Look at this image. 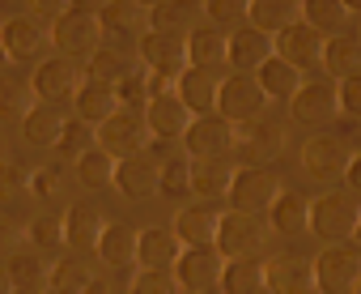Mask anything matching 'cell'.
I'll return each mask as SVG.
<instances>
[{"label": "cell", "mask_w": 361, "mask_h": 294, "mask_svg": "<svg viewBox=\"0 0 361 294\" xmlns=\"http://www.w3.org/2000/svg\"><path fill=\"white\" fill-rule=\"evenodd\" d=\"M268 239H272V226H268L264 213L221 209L213 247H217L226 260H243V256H264V252H268Z\"/></svg>", "instance_id": "1"}, {"label": "cell", "mask_w": 361, "mask_h": 294, "mask_svg": "<svg viewBox=\"0 0 361 294\" xmlns=\"http://www.w3.org/2000/svg\"><path fill=\"white\" fill-rule=\"evenodd\" d=\"M357 213H361V201L353 192H319V196H310L306 230L319 243H344V239H353Z\"/></svg>", "instance_id": "2"}, {"label": "cell", "mask_w": 361, "mask_h": 294, "mask_svg": "<svg viewBox=\"0 0 361 294\" xmlns=\"http://www.w3.org/2000/svg\"><path fill=\"white\" fill-rule=\"evenodd\" d=\"M310 269H314V294H353V286L361 281V247L353 239L323 243Z\"/></svg>", "instance_id": "3"}, {"label": "cell", "mask_w": 361, "mask_h": 294, "mask_svg": "<svg viewBox=\"0 0 361 294\" xmlns=\"http://www.w3.org/2000/svg\"><path fill=\"white\" fill-rule=\"evenodd\" d=\"M281 188H285V180L276 175V167L247 163V167H234L226 201H230V209H243V213H268V205L276 201Z\"/></svg>", "instance_id": "4"}, {"label": "cell", "mask_w": 361, "mask_h": 294, "mask_svg": "<svg viewBox=\"0 0 361 294\" xmlns=\"http://www.w3.org/2000/svg\"><path fill=\"white\" fill-rule=\"evenodd\" d=\"M94 145L106 150L111 158H128V154H140L149 145V124H145V111H132V107H115L98 128H94Z\"/></svg>", "instance_id": "5"}, {"label": "cell", "mask_w": 361, "mask_h": 294, "mask_svg": "<svg viewBox=\"0 0 361 294\" xmlns=\"http://www.w3.org/2000/svg\"><path fill=\"white\" fill-rule=\"evenodd\" d=\"M289 115L293 124H306V128H327L340 119V102H336V81L331 77H302V86L293 90L289 98Z\"/></svg>", "instance_id": "6"}, {"label": "cell", "mask_w": 361, "mask_h": 294, "mask_svg": "<svg viewBox=\"0 0 361 294\" xmlns=\"http://www.w3.org/2000/svg\"><path fill=\"white\" fill-rule=\"evenodd\" d=\"M348 158H353L348 136L327 132V128H323V132H310V136L298 145V163H302V171L314 175V180H336V175H344Z\"/></svg>", "instance_id": "7"}, {"label": "cell", "mask_w": 361, "mask_h": 294, "mask_svg": "<svg viewBox=\"0 0 361 294\" xmlns=\"http://www.w3.org/2000/svg\"><path fill=\"white\" fill-rule=\"evenodd\" d=\"M183 154L188 158H230L234 154V124L217 111L209 115H192L188 132H183Z\"/></svg>", "instance_id": "8"}, {"label": "cell", "mask_w": 361, "mask_h": 294, "mask_svg": "<svg viewBox=\"0 0 361 294\" xmlns=\"http://www.w3.org/2000/svg\"><path fill=\"white\" fill-rule=\"evenodd\" d=\"M268 111V98L255 81V73H226L217 86V115H226L230 124H247L255 115Z\"/></svg>", "instance_id": "9"}, {"label": "cell", "mask_w": 361, "mask_h": 294, "mask_svg": "<svg viewBox=\"0 0 361 294\" xmlns=\"http://www.w3.org/2000/svg\"><path fill=\"white\" fill-rule=\"evenodd\" d=\"M98 26H102V43L106 47H123L136 52L140 35H145V9L136 0H102L98 5Z\"/></svg>", "instance_id": "10"}, {"label": "cell", "mask_w": 361, "mask_h": 294, "mask_svg": "<svg viewBox=\"0 0 361 294\" xmlns=\"http://www.w3.org/2000/svg\"><path fill=\"white\" fill-rule=\"evenodd\" d=\"M81 77H85L81 64L68 60V56H47V60H39V69H35V77H30L35 102H60V107L73 102Z\"/></svg>", "instance_id": "11"}, {"label": "cell", "mask_w": 361, "mask_h": 294, "mask_svg": "<svg viewBox=\"0 0 361 294\" xmlns=\"http://www.w3.org/2000/svg\"><path fill=\"white\" fill-rule=\"evenodd\" d=\"M47 39L56 43L60 56H68V60H90V56L98 52V43H102V26H98L94 13H64V18L51 22V35H47Z\"/></svg>", "instance_id": "12"}, {"label": "cell", "mask_w": 361, "mask_h": 294, "mask_svg": "<svg viewBox=\"0 0 361 294\" xmlns=\"http://www.w3.org/2000/svg\"><path fill=\"white\" fill-rule=\"evenodd\" d=\"M289 145V124L272 119L268 111L247 119V124H234V150H243L247 158H276L281 150Z\"/></svg>", "instance_id": "13"}, {"label": "cell", "mask_w": 361, "mask_h": 294, "mask_svg": "<svg viewBox=\"0 0 361 294\" xmlns=\"http://www.w3.org/2000/svg\"><path fill=\"white\" fill-rule=\"evenodd\" d=\"M136 60H140V69H149V73L178 77V73L188 69V39H183V35L145 30L140 43H136Z\"/></svg>", "instance_id": "14"}, {"label": "cell", "mask_w": 361, "mask_h": 294, "mask_svg": "<svg viewBox=\"0 0 361 294\" xmlns=\"http://www.w3.org/2000/svg\"><path fill=\"white\" fill-rule=\"evenodd\" d=\"M221 264H226V256L209 243V247H183L170 273H174L178 286H183V294H200V290H213L217 286Z\"/></svg>", "instance_id": "15"}, {"label": "cell", "mask_w": 361, "mask_h": 294, "mask_svg": "<svg viewBox=\"0 0 361 294\" xmlns=\"http://www.w3.org/2000/svg\"><path fill=\"white\" fill-rule=\"evenodd\" d=\"M264 290L272 294H314V269L298 252H276L264 260Z\"/></svg>", "instance_id": "16"}, {"label": "cell", "mask_w": 361, "mask_h": 294, "mask_svg": "<svg viewBox=\"0 0 361 294\" xmlns=\"http://www.w3.org/2000/svg\"><path fill=\"white\" fill-rule=\"evenodd\" d=\"M268 56H272V35H264L247 22L226 30V69L230 73H255Z\"/></svg>", "instance_id": "17"}, {"label": "cell", "mask_w": 361, "mask_h": 294, "mask_svg": "<svg viewBox=\"0 0 361 294\" xmlns=\"http://www.w3.org/2000/svg\"><path fill=\"white\" fill-rule=\"evenodd\" d=\"M102 226H106V213H102L94 201H68V209H64V218H60L64 247H73V252H94Z\"/></svg>", "instance_id": "18"}, {"label": "cell", "mask_w": 361, "mask_h": 294, "mask_svg": "<svg viewBox=\"0 0 361 294\" xmlns=\"http://www.w3.org/2000/svg\"><path fill=\"white\" fill-rule=\"evenodd\" d=\"M319 52H323V35L310 30L306 22H289L285 30L272 35V56H281V60L293 64V69H310V64H319Z\"/></svg>", "instance_id": "19"}, {"label": "cell", "mask_w": 361, "mask_h": 294, "mask_svg": "<svg viewBox=\"0 0 361 294\" xmlns=\"http://www.w3.org/2000/svg\"><path fill=\"white\" fill-rule=\"evenodd\" d=\"M0 47L9 52V60H13V64L39 60V56H43V47H47V26H43V22H35L30 13L9 18L5 26H0Z\"/></svg>", "instance_id": "20"}, {"label": "cell", "mask_w": 361, "mask_h": 294, "mask_svg": "<svg viewBox=\"0 0 361 294\" xmlns=\"http://www.w3.org/2000/svg\"><path fill=\"white\" fill-rule=\"evenodd\" d=\"M145 124H149V136L153 141H183L188 124H192V111L178 102V94H157L145 102Z\"/></svg>", "instance_id": "21"}, {"label": "cell", "mask_w": 361, "mask_h": 294, "mask_svg": "<svg viewBox=\"0 0 361 294\" xmlns=\"http://www.w3.org/2000/svg\"><path fill=\"white\" fill-rule=\"evenodd\" d=\"M196 26H204V9L200 0H161L145 13V30H161V35H192Z\"/></svg>", "instance_id": "22"}, {"label": "cell", "mask_w": 361, "mask_h": 294, "mask_svg": "<svg viewBox=\"0 0 361 294\" xmlns=\"http://www.w3.org/2000/svg\"><path fill=\"white\" fill-rule=\"evenodd\" d=\"M217 222H221V209L209 205V201H196V205H183L174 218V239L183 247H209L217 239Z\"/></svg>", "instance_id": "23"}, {"label": "cell", "mask_w": 361, "mask_h": 294, "mask_svg": "<svg viewBox=\"0 0 361 294\" xmlns=\"http://www.w3.org/2000/svg\"><path fill=\"white\" fill-rule=\"evenodd\" d=\"M111 184L128 196V201H145L157 192V163L140 150V154H128V158H115V175Z\"/></svg>", "instance_id": "24"}, {"label": "cell", "mask_w": 361, "mask_h": 294, "mask_svg": "<svg viewBox=\"0 0 361 294\" xmlns=\"http://www.w3.org/2000/svg\"><path fill=\"white\" fill-rule=\"evenodd\" d=\"M217 86H221L217 73H204V69H192V64L174 77V94H178V102H183L192 115L217 111Z\"/></svg>", "instance_id": "25"}, {"label": "cell", "mask_w": 361, "mask_h": 294, "mask_svg": "<svg viewBox=\"0 0 361 294\" xmlns=\"http://www.w3.org/2000/svg\"><path fill=\"white\" fill-rule=\"evenodd\" d=\"M319 69L331 77V81H344L353 73H361V39L340 30V35H327L323 39V52H319Z\"/></svg>", "instance_id": "26"}, {"label": "cell", "mask_w": 361, "mask_h": 294, "mask_svg": "<svg viewBox=\"0 0 361 294\" xmlns=\"http://www.w3.org/2000/svg\"><path fill=\"white\" fill-rule=\"evenodd\" d=\"M183 243L174 239V230L166 226H145L136 230V269H174Z\"/></svg>", "instance_id": "27"}, {"label": "cell", "mask_w": 361, "mask_h": 294, "mask_svg": "<svg viewBox=\"0 0 361 294\" xmlns=\"http://www.w3.org/2000/svg\"><path fill=\"white\" fill-rule=\"evenodd\" d=\"M64 124H68V107H60V102H35L22 115V132H26L30 145H39V150H51L60 141V132H64Z\"/></svg>", "instance_id": "28"}, {"label": "cell", "mask_w": 361, "mask_h": 294, "mask_svg": "<svg viewBox=\"0 0 361 294\" xmlns=\"http://www.w3.org/2000/svg\"><path fill=\"white\" fill-rule=\"evenodd\" d=\"M115 107H119V102H115V86L94 81V77H81V86H77V94H73V119L98 128Z\"/></svg>", "instance_id": "29"}, {"label": "cell", "mask_w": 361, "mask_h": 294, "mask_svg": "<svg viewBox=\"0 0 361 294\" xmlns=\"http://www.w3.org/2000/svg\"><path fill=\"white\" fill-rule=\"evenodd\" d=\"M306 218H310V196H302V192L281 188L276 201L268 205V226H272V235H285V239L306 235Z\"/></svg>", "instance_id": "30"}, {"label": "cell", "mask_w": 361, "mask_h": 294, "mask_svg": "<svg viewBox=\"0 0 361 294\" xmlns=\"http://www.w3.org/2000/svg\"><path fill=\"white\" fill-rule=\"evenodd\" d=\"M188 64L221 77V69H226V30H217V26H196V30L188 35Z\"/></svg>", "instance_id": "31"}, {"label": "cell", "mask_w": 361, "mask_h": 294, "mask_svg": "<svg viewBox=\"0 0 361 294\" xmlns=\"http://www.w3.org/2000/svg\"><path fill=\"white\" fill-rule=\"evenodd\" d=\"M230 180H234V163L226 158H192V196L200 201H221L230 192Z\"/></svg>", "instance_id": "32"}, {"label": "cell", "mask_w": 361, "mask_h": 294, "mask_svg": "<svg viewBox=\"0 0 361 294\" xmlns=\"http://www.w3.org/2000/svg\"><path fill=\"white\" fill-rule=\"evenodd\" d=\"M255 81H259V90H264V98H268V102H289V98H293V90L302 86V69L285 64L281 56H268V60L255 69Z\"/></svg>", "instance_id": "33"}, {"label": "cell", "mask_w": 361, "mask_h": 294, "mask_svg": "<svg viewBox=\"0 0 361 294\" xmlns=\"http://www.w3.org/2000/svg\"><path fill=\"white\" fill-rule=\"evenodd\" d=\"M73 163H64V158H51V163H43V167H35L30 171V196H39V201H68V192H73Z\"/></svg>", "instance_id": "34"}, {"label": "cell", "mask_w": 361, "mask_h": 294, "mask_svg": "<svg viewBox=\"0 0 361 294\" xmlns=\"http://www.w3.org/2000/svg\"><path fill=\"white\" fill-rule=\"evenodd\" d=\"M221 294H264V256H243V260H226L221 277H217Z\"/></svg>", "instance_id": "35"}, {"label": "cell", "mask_w": 361, "mask_h": 294, "mask_svg": "<svg viewBox=\"0 0 361 294\" xmlns=\"http://www.w3.org/2000/svg\"><path fill=\"white\" fill-rule=\"evenodd\" d=\"M98 260L111 264V269H123V264H136V230L123 226V222H106L98 243H94Z\"/></svg>", "instance_id": "36"}, {"label": "cell", "mask_w": 361, "mask_h": 294, "mask_svg": "<svg viewBox=\"0 0 361 294\" xmlns=\"http://www.w3.org/2000/svg\"><path fill=\"white\" fill-rule=\"evenodd\" d=\"M5 273H9V286L13 294H39L47 286V260L39 252H18L5 260Z\"/></svg>", "instance_id": "37"}, {"label": "cell", "mask_w": 361, "mask_h": 294, "mask_svg": "<svg viewBox=\"0 0 361 294\" xmlns=\"http://www.w3.org/2000/svg\"><path fill=\"white\" fill-rule=\"evenodd\" d=\"M298 22H306L310 30H319L327 39V35H340L344 30L348 9L340 5V0H298Z\"/></svg>", "instance_id": "38"}, {"label": "cell", "mask_w": 361, "mask_h": 294, "mask_svg": "<svg viewBox=\"0 0 361 294\" xmlns=\"http://www.w3.org/2000/svg\"><path fill=\"white\" fill-rule=\"evenodd\" d=\"M140 60H136V52H123V47H106V43H98V52L85 60V77H94V81H106V86H115L128 69H136Z\"/></svg>", "instance_id": "39"}, {"label": "cell", "mask_w": 361, "mask_h": 294, "mask_svg": "<svg viewBox=\"0 0 361 294\" xmlns=\"http://www.w3.org/2000/svg\"><path fill=\"white\" fill-rule=\"evenodd\" d=\"M35 107V90H30V81L22 77V73H0V119L5 124H22V115Z\"/></svg>", "instance_id": "40"}, {"label": "cell", "mask_w": 361, "mask_h": 294, "mask_svg": "<svg viewBox=\"0 0 361 294\" xmlns=\"http://www.w3.org/2000/svg\"><path fill=\"white\" fill-rule=\"evenodd\" d=\"M289 22H298V0H251V9H247V26L264 35H276Z\"/></svg>", "instance_id": "41"}, {"label": "cell", "mask_w": 361, "mask_h": 294, "mask_svg": "<svg viewBox=\"0 0 361 294\" xmlns=\"http://www.w3.org/2000/svg\"><path fill=\"white\" fill-rule=\"evenodd\" d=\"M94 281H98V273H94L90 260H56L47 269V286L60 290V294H85Z\"/></svg>", "instance_id": "42"}, {"label": "cell", "mask_w": 361, "mask_h": 294, "mask_svg": "<svg viewBox=\"0 0 361 294\" xmlns=\"http://www.w3.org/2000/svg\"><path fill=\"white\" fill-rule=\"evenodd\" d=\"M157 192L166 201H188L192 196V158L174 154L166 163H157Z\"/></svg>", "instance_id": "43"}, {"label": "cell", "mask_w": 361, "mask_h": 294, "mask_svg": "<svg viewBox=\"0 0 361 294\" xmlns=\"http://www.w3.org/2000/svg\"><path fill=\"white\" fill-rule=\"evenodd\" d=\"M73 175H77L85 188H106L111 175H115V158L94 145V150H85L81 158H73Z\"/></svg>", "instance_id": "44"}, {"label": "cell", "mask_w": 361, "mask_h": 294, "mask_svg": "<svg viewBox=\"0 0 361 294\" xmlns=\"http://www.w3.org/2000/svg\"><path fill=\"white\" fill-rule=\"evenodd\" d=\"M200 9H204L209 26H217V30H234V26L247 22L251 0H200Z\"/></svg>", "instance_id": "45"}, {"label": "cell", "mask_w": 361, "mask_h": 294, "mask_svg": "<svg viewBox=\"0 0 361 294\" xmlns=\"http://www.w3.org/2000/svg\"><path fill=\"white\" fill-rule=\"evenodd\" d=\"M26 243L39 252V256H56L64 247V230H60V218H35L26 226Z\"/></svg>", "instance_id": "46"}, {"label": "cell", "mask_w": 361, "mask_h": 294, "mask_svg": "<svg viewBox=\"0 0 361 294\" xmlns=\"http://www.w3.org/2000/svg\"><path fill=\"white\" fill-rule=\"evenodd\" d=\"M128 294H183V286L174 281L170 269H136Z\"/></svg>", "instance_id": "47"}, {"label": "cell", "mask_w": 361, "mask_h": 294, "mask_svg": "<svg viewBox=\"0 0 361 294\" xmlns=\"http://www.w3.org/2000/svg\"><path fill=\"white\" fill-rule=\"evenodd\" d=\"M115 102H119V107H132V111H145L149 90H145V69H140V64L128 69V73L115 81Z\"/></svg>", "instance_id": "48"}, {"label": "cell", "mask_w": 361, "mask_h": 294, "mask_svg": "<svg viewBox=\"0 0 361 294\" xmlns=\"http://www.w3.org/2000/svg\"><path fill=\"white\" fill-rule=\"evenodd\" d=\"M56 150H64L68 158H81L85 150H94V128L68 115V124H64V132H60V141H56Z\"/></svg>", "instance_id": "49"}, {"label": "cell", "mask_w": 361, "mask_h": 294, "mask_svg": "<svg viewBox=\"0 0 361 294\" xmlns=\"http://www.w3.org/2000/svg\"><path fill=\"white\" fill-rule=\"evenodd\" d=\"M336 102H340V115H344L348 124L361 128V73L336 81Z\"/></svg>", "instance_id": "50"}, {"label": "cell", "mask_w": 361, "mask_h": 294, "mask_svg": "<svg viewBox=\"0 0 361 294\" xmlns=\"http://www.w3.org/2000/svg\"><path fill=\"white\" fill-rule=\"evenodd\" d=\"M26 188H30V171L9 163V158H0V196H18Z\"/></svg>", "instance_id": "51"}, {"label": "cell", "mask_w": 361, "mask_h": 294, "mask_svg": "<svg viewBox=\"0 0 361 294\" xmlns=\"http://www.w3.org/2000/svg\"><path fill=\"white\" fill-rule=\"evenodd\" d=\"M18 243H22V230H18V222L0 213V264H5L9 256H18Z\"/></svg>", "instance_id": "52"}, {"label": "cell", "mask_w": 361, "mask_h": 294, "mask_svg": "<svg viewBox=\"0 0 361 294\" xmlns=\"http://www.w3.org/2000/svg\"><path fill=\"white\" fill-rule=\"evenodd\" d=\"M26 9H30L35 22H56V18L68 13V0H26Z\"/></svg>", "instance_id": "53"}, {"label": "cell", "mask_w": 361, "mask_h": 294, "mask_svg": "<svg viewBox=\"0 0 361 294\" xmlns=\"http://www.w3.org/2000/svg\"><path fill=\"white\" fill-rule=\"evenodd\" d=\"M340 180H344V188L361 201V150H353V158H348V167H344V175H340Z\"/></svg>", "instance_id": "54"}, {"label": "cell", "mask_w": 361, "mask_h": 294, "mask_svg": "<svg viewBox=\"0 0 361 294\" xmlns=\"http://www.w3.org/2000/svg\"><path fill=\"white\" fill-rule=\"evenodd\" d=\"M102 0H68V13H98Z\"/></svg>", "instance_id": "55"}, {"label": "cell", "mask_w": 361, "mask_h": 294, "mask_svg": "<svg viewBox=\"0 0 361 294\" xmlns=\"http://www.w3.org/2000/svg\"><path fill=\"white\" fill-rule=\"evenodd\" d=\"M0 294H13V286H9V273H5V264H0Z\"/></svg>", "instance_id": "56"}, {"label": "cell", "mask_w": 361, "mask_h": 294, "mask_svg": "<svg viewBox=\"0 0 361 294\" xmlns=\"http://www.w3.org/2000/svg\"><path fill=\"white\" fill-rule=\"evenodd\" d=\"M340 5L348 9V18H353V13H361V0H340Z\"/></svg>", "instance_id": "57"}, {"label": "cell", "mask_w": 361, "mask_h": 294, "mask_svg": "<svg viewBox=\"0 0 361 294\" xmlns=\"http://www.w3.org/2000/svg\"><path fill=\"white\" fill-rule=\"evenodd\" d=\"M9 64H13V60H9V52H5V47H0V73H5Z\"/></svg>", "instance_id": "58"}, {"label": "cell", "mask_w": 361, "mask_h": 294, "mask_svg": "<svg viewBox=\"0 0 361 294\" xmlns=\"http://www.w3.org/2000/svg\"><path fill=\"white\" fill-rule=\"evenodd\" d=\"M353 243L361 247V213H357V226H353Z\"/></svg>", "instance_id": "59"}, {"label": "cell", "mask_w": 361, "mask_h": 294, "mask_svg": "<svg viewBox=\"0 0 361 294\" xmlns=\"http://www.w3.org/2000/svg\"><path fill=\"white\" fill-rule=\"evenodd\" d=\"M136 5H140V9H145V13H149V9H153V5H161V0H136Z\"/></svg>", "instance_id": "60"}, {"label": "cell", "mask_w": 361, "mask_h": 294, "mask_svg": "<svg viewBox=\"0 0 361 294\" xmlns=\"http://www.w3.org/2000/svg\"><path fill=\"white\" fill-rule=\"evenodd\" d=\"M200 294H221V290H217V286H213V290H200Z\"/></svg>", "instance_id": "61"}, {"label": "cell", "mask_w": 361, "mask_h": 294, "mask_svg": "<svg viewBox=\"0 0 361 294\" xmlns=\"http://www.w3.org/2000/svg\"><path fill=\"white\" fill-rule=\"evenodd\" d=\"M353 294H361V281H357V286H353Z\"/></svg>", "instance_id": "62"}, {"label": "cell", "mask_w": 361, "mask_h": 294, "mask_svg": "<svg viewBox=\"0 0 361 294\" xmlns=\"http://www.w3.org/2000/svg\"><path fill=\"white\" fill-rule=\"evenodd\" d=\"M0 26H5V18H0Z\"/></svg>", "instance_id": "63"}, {"label": "cell", "mask_w": 361, "mask_h": 294, "mask_svg": "<svg viewBox=\"0 0 361 294\" xmlns=\"http://www.w3.org/2000/svg\"><path fill=\"white\" fill-rule=\"evenodd\" d=\"M357 39H361V35H357Z\"/></svg>", "instance_id": "64"}]
</instances>
